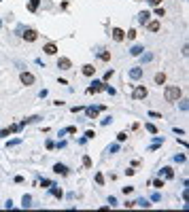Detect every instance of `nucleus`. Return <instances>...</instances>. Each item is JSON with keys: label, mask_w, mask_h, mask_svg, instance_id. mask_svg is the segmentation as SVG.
<instances>
[{"label": "nucleus", "mask_w": 189, "mask_h": 212, "mask_svg": "<svg viewBox=\"0 0 189 212\" xmlns=\"http://www.w3.org/2000/svg\"><path fill=\"white\" fill-rule=\"evenodd\" d=\"M70 110H72V113H81V110H83V106H72Z\"/></svg>", "instance_id": "31"}, {"label": "nucleus", "mask_w": 189, "mask_h": 212, "mask_svg": "<svg viewBox=\"0 0 189 212\" xmlns=\"http://www.w3.org/2000/svg\"><path fill=\"white\" fill-rule=\"evenodd\" d=\"M111 76H113V70H108V72H106V74H104V83H106V81H108V79H111Z\"/></svg>", "instance_id": "35"}, {"label": "nucleus", "mask_w": 189, "mask_h": 212, "mask_svg": "<svg viewBox=\"0 0 189 212\" xmlns=\"http://www.w3.org/2000/svg\"><path fill=\"white\" fill-rule=\"evenodd\" d=\"M83 165H85V168H92V159H89V157H87V155H85V157H83Z\"/></svg>", "instance_id": "24"}, {"label": "nucleus", "mask_w": 189, "mask_h": 212, "mask_svg": "<svg viewBox=\"0 0 189 212\" xmlns=\"http://www.w3.org/2000/svg\"><path fill=\"white\" fill-rule=\"evenodd\" d=\"M19 81L24 83V85H34L36 76L32 74V72H21V74H19Z\"/></svg>", "instance_id": "3"}, {"label": "nucleus", "mask_w": 189, "mask_h": 212, "mask_svg": "<svg viewBox=\"0 0 189 212\" xmlns=\"http://www.w3.org/2000/svg\"><path fill=\"white\" fill-rule=\"evenodd\" d=\"M53 172H55V174H62V176H66V174H68V168H66L64 164H55V165H53Z\"/></svg>", "instance_id": "9"}, {"label": "nucleus", "mask_w": 189, "mask_h": 212, "mask_svg": "<svg viewBox=\"0 0 189 212\" xmlns=\"http://www.w3.org/2000/svg\"><path fill=\"white\" fill-rule=\"evenodd\" d=\"M113 38H115L117 43H121V40L125 38V32H123L121 28H113Z\"/></svg>", "instance_id": "7"}, {"label": "nucleus", "mask_w": 189, "mask_h": 212, "mask_svg": "<svg viewBox=\"0 0 189 212\" xmlns=\"http://www.w3.org/2000/svg\"><path fill=\"white\" fill-rule=\"evenodd\" d=\"M153 187H157V189H162V187H164V180H153Z\"/></svg>", "instance_id": "29"}, {"label": "nucleus", "mask_w": 189, "mask_h": 212, "mask_svg": "<svg viewBox=\"0 0 189 212\" xmlns=\"http://www.w3.org/2000/svg\"><path fill=\"white\" fill-rule=\"evenodd\" d=\"M164 176H166V178H172V176H174L172 168H164Z\"/></svg>", "instance_id": "21"}, {"label": "nucleus", "mask_w": 189, "mask_h": 212, "mask_svg": "<svg viewBox=\"0 0 189 212\" xmlns=\"http://www.w3.org/2000/svg\"><path fill=\"white\" fill-rule=\"evenodd\" d=\"M51 193H53V195H55V197H58V200H62V195H64V193H62V189H58V187H53V185H51Z\"/></svg>", "instance_id": "18"}, {"label": "nucleus", "mask_w": 189, "mask_h": 212, "mask_svg": "<svg viewBox=\"0 0 189 212\" xmlns=\"http://www.w3.org/2000/svg\"><path fill=\"white\" fill-rule=\"evenodd\" d=\"M51 185H53L51 180H43V187H45V189H49V187H51Z\"/></svg>", "instance_id": "34"}, {"label": "nucleus", "mask_w": 189, "mask_h": 212, "mask_svg": "<svg viewBox=\"0 0 189 212\" xmlns=\"http://www.w3.org/2000/svg\"><path fill=\"white\" fill-rule=\"evenodd\" d=\"M142 51H144V47H140V45H134V47L130 49V53H132V55H136V58L142 55Z\"/></svg>", "instance_id": "12"}, {"label": "nucleus", "mask_w": 189, "mask_h": 212, "mask_svg": "<svg viewBox=\"0 0 189 212\" xmlns=\"http://www.w3.org/2000/svg\"><path fill=\"white\" fill-rule=\"evenodd\" d=\"M106 85L104 83H98V81H94L92 83V87H87V94H96V91H102Z\"/></svg>", "instance_id": "6"}, {"label": "nucleus", "mask_w": 189, "mask_h": 212, "mask_svg": "<svg viewBox=\"0 0 189 212\" xmlns=\"http://www.w3.org/2000/svg\"><path fill=\"white\" fill-rule=\"evenodd\" d=\"M149 4H153V7H159V4H162V0H149Z\"/></svg>", "instance_id": "33"}, {"label": "nucleus", "mask_w": 189, "mask_h": 212, "mask_svg": "<svg viewBox=\"0 0 189 212\" xmlns=\"http://www.w3.org/2000/svg\"><path fill=\"white\" fill-rule=\"evenodd\" d=\"M43 51H45L47 55H55V53H58V47H55V43H47V45L43 47Z\"/></svg>", "instance_id": "8"}, {"label": "nucleus", "mask_w": 189, "mask_h": 212, "mask_svg": "<svg viewBox=\"0 0 189 212\" xmlns=\"http://www.w3.org/2000/svg\"><path fill=\"white\" fill-rule=\"evenodd\" d=\"M185 159H187L185 155H177V157H174V161H185Z\"/></svg>", "instance_id": "32"}, {"label": "nucleus", "mask_w": 189, "mask_h": 212, "mask_svg": "<svg viewBox=\"0 0 189 212\" xmlns=\"http://www.w3.org/2000/svg\"><path fill=\"white\" fill-rule=\"evenodd\" d=\"M130 76L134 79V81H136V79H140V76H142V68H132V70H130Z\"/></svg>", "instance_id": "13"}, {"label": "nucleus", "mask_w": 189, "mask_h": 212, "mask_svg": "<svg viewBox=\"0 0 189 212\" xmlns=\"http://www.w3.org/2000/svg\"><path fill=\"white\" fill-rule=\"evenodd\" d=\"M0 28H2V19H0Z\"/></svg>", "instance_id": "38"}, {"label": "nucleus", "mask_w": 189, "mask_h": 212, "mask_svg": "<svg viewBox=\"0 0 189 212\" xmlns=\"http://www.w3.org/2000/svg\"><path fill=\"white\" fill-rule=\"evenodd\" d=\"M155 83H157V85H164L166 83V74L164 72H157V74H155Z\"/></svg>", "instance_id": "16"}, {"label": "nucleus", "mask_w": 189, "mask_h": 212, "mask_svg": "<svg viewBox=\"0 0 189 212\" xmlns=\"http://www.w3.org/2000/svg\"><path fill=\"white\" fill-rule=\"evenodd\" d=\"M119 151V144H111V146H108V153H117Z\"/></svg>", "instance_id": "27"}, {"label": "nucleus", "mask_w": 189, "mask_h": 212, "mask_svg": "<svg viewBox=\"0 0 189 212\" xmlns=\"http://www.w3.org/2000/svg\"><path fill=\"white\" fill-rule=\"evenodd\" d=\"M100 108H102V106H100ZM100 108H85V113H87V117H89V119H96Z\"/></svg>", "instance_id": "14"}, {"label": "nucleus", "mask_w": 189, "mask_h": 212, "mask_svg": "<svg viewBox=\"0 0 189 212\" xmlns=\"http://www.w3.org/2000/svg\"><path fill=\"white\" fill-rule=\"evenodd\" d=\"M144 127H147V131H151V134H157V127H155L153 123H147Z\"/></svg>", "instance_id": "22"}, {"label": "nucleus", "mask_w": 189, "mask_h": 212, "mask_svg": "<svg viewBox=\"0 0 189 212\" xmlns=\"http://www.w3.org/2000/svg\"><path fill=\"white\" fill-rule=\"evenodd\" d=\"M147 28H149L151 32H157V30H159V21H147Z\"/></svg>", "instance_id": "17"}, {"label": "nucleus", "mask_w": 189, "mask_h": 212, "mask_svg": "<svg viewBox=\"0 0 189 212\" xmlns=\"http://www.w3.org/2000/svg\"><path fill=\"white\" fill-rule=\"evenodd\" d=\"M36 38H38V32L32 30V28H28V30L24 32V40H28V43H34Z\"/></svg>", "instance_id": "4"}, {"label": "nucleus", "mask_w": 189, "mask_h": 212, "mask_svg": "<svg viewBox=\"0 0 189 212\" xmlns=\"http://www.w3.org/2000/svg\"><path fill=\"white\" fill-rule=\"evenodd\" d=\"M155 15H157V17H164V15H166V11L162 9V7H157V9H155Z\"/></svg>", "instance_id": "26"}, {"label": "nucleus", "mask_w": 189, "mask_h": 212, "mask_svg": "<svg viewBox=\"0 0 189 212\" xmlns=\"http://www.w3.org/2000/svg\"><path fill=\"white\" fill-rule=\"evenodd\" d=\"M58 68H59V70H70V68H72V62L68 58H59L58 59Z\"/></svg>", "instance_id": "5"}, {"label": "nucleus", "mask_w": 189, "mask_h": 212, "mask_svg": "<svg viewBox=\"0 0 189 212\" xmlns=\"http://www.w3.org/2000/svg\"><path fill=\"white\" fill-rule=\"evenodd\" d=\"M134 206H142V208H149L151 204H149V201H147V200H144V197H142V200H138V201H136V204H134Z\"/></svg>", "instance_id": "20"}, {"label": "nucleus", "mask_w": 189, "mask_h": 212, "mask_svg": "<svg viewBox=\"0 0 189 212\" xmlns=\"http://www.w3.org/2000/svg\"><path fill=\"white\" fill-rule=\"evenodd\" d=\"M100 59H102V62H108V59H111V53H108V51H102V53H100Z\"/></svg>", "instance_id": "23"}, {"label": "nucleus", "mask_w": 189, "mask_h": 212, "mask_svg": "<svg viewBox=\"0 0 189 212\" xmlns=\"http://www.w3.org/2000/svg\"><path fill=\"white\" fill-rule=\"evenodd\" d=\"M30 201H32V197H30V195H24V197H21V206H24V208H30Z\"/></svg>", "instance_id": "19"}, {"label": "nucleus", "mask_w": 189, "mask_h": 212, "mask_svg": "<svg viewBox=\"0 0 189 212\" xmlns=\"http://www.w3.org/2000/svg\"><path fill=\"white\" fill-rule=\"evenodd\" d=\"M0 2H2V0H0Z\"/></svg>", "instance_id": "39"}, {"label": "nucleus", "mask_w": 189, "mask_h": 212, "mask_svg": "<svg viewBox=\"0 0 189 212\" xmlns=\"http://www.w3.org/2000/svg\"><path fill=\"white\" fill-rule=\"evenodd\" d=\"M128 38L134 40V38H136V30H130V32H128Z\"/></svg>", "instance_id": "30"}, {"label": "nucleus", "mask_w": 189, "mask_h": 212, "mask_svg": "<svg viewBox=\"0 0 189 212\" xmlns=\"http://www.w3.org/2000/svg\"><path fill=\"white\" fill-rule=\"evenodd\" d=\"M38 4H40V0H30V2H28V11L36 13V11H38Z\"/></svg>", "instance_id": "11"}, {"label": "nucleus", "mask_w": 189, "mask_h": 212, "mask_svg": "<svg viewBox=\"0 0 189 212\" xmlns=\"http://www.w3.org/2000/svg\"><path fill=\"white\" fill-rule=\"evenodd\" d=\"M66 134H77V127H66Z\"/></svg>", "instance_id": "36"}, {"label": "nucleus", "mask_w": 189, "mask_h": 212, "mask_svg": "<svg viewBox=\"0 0 189 212\" xmlns=\"http://www.w3.org/2000/svg\"><path fill=\"white\" fill-rule=\"evenodd\" d=\"M132 191H134V187H123V193H125V195H128V193H132Z\"/></svg>", "instance_id": "37"}, {"label": "nucleus", "mask_w": 189, "mask_h": 212, "mask_svg": "<svg viewBox=\"0 0 189 212\" xmlns=\"http://www.w3.org/2000/svg\"><path fill=\"white\" fill-rule=\"evenodd\" d=\"M83 74H85V76H94L96 68L92 66V64H85V66H83Z\"/></svg>", "instance_id": "10"}, {"label": "nucleus", "mask_w": 189, "mask_h": 212, "mask_svg": "<svg viewBox=\"0 0 189 212\" xmlns=\"http://www.w3.org/2000/svg\"><path fill=\"white\" fill-rule=\"evenodd\" d=\"M125 138H128V134H125V131H119V134H117V140L119 142H123Z\"/></svg>", "instance_id": "25"}, {"label": "nucleus", "mask_w": 189, "mask_h": 212, "mask_svg": "<svg viewBox=\"0 0 189 212\" xmlns=\"http://www.w3.org/2000/svg\"><path fill=\"white\" fill-rule=\"evenodd\" d=\"M181 95H183L181 87H166V91H164L166 102H177V100L181 98Z\"/></svg>", "instance_id": "1"}, {"label": "nucleus", "mask_w": 189, "mask_h": 212, "mask_svg": "<svg viewBox=\"0 0 189 212\" xmlns=\"http://www.w3.org/2000/svg\"><path fill=\"white\" fill-rule=\"evenodd\" d=\"M132 98H134V100H144V98H147V89H144L142 85H136L134 91H132Z\"/></svg>", "instance_id": "2"}, {"label": "nucleus", "mask_w": 189, "mask_h": 212, "mask_svg": "<svg viewBox=\"0 0 189 212\" xmlns=\"http://www.w3.org/2000/svg\"><path fill=\"white\" fill-rule=\"evenodd\" d=\"M149 17H151V15H149V11H142L140 15H138V21H140V24L144 25L147 21H149Z\"/></svg>", "instance_id": "15"}, {"label": "nucleus", "mask_w": 189, "mask_h": 212, "mask_svg": "<svg viewBox=\"0 0 189 212\" xmlns=\"http://www.w3.org/2000/svg\"><path fill=\"white\" fill-rule=\"evenodd\" d=\"M96 182H98V185H104V176H102V174H96Z\"/></svg>", "instance_id": "28"}]
</instances>
